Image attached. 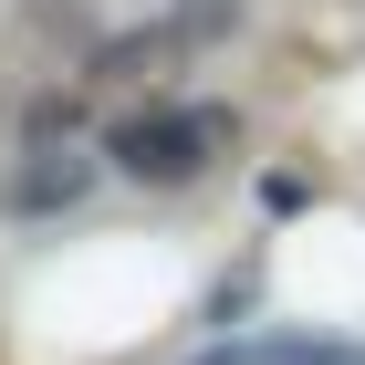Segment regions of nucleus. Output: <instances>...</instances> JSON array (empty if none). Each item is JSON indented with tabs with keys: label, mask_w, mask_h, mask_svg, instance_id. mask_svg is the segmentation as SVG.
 Listing matches in <instances>:
<instances>
[{
	"label": "nucleus",
	"mask_w": 365,
	"mask_h": 365,
	"mask_svg": "<svg viewBox=\"0 0 365 365\" xmlns=\"http://www.w3.org/2000/svg\"><path fill=\"white\" fill-rule=\"evenodd\" d=\"M209 157H230V115L220 105H168V115H125L115 125V168L146 188H188Z\"/></svg>",
	"instance_id": "obj_1"
}]
</instances>
